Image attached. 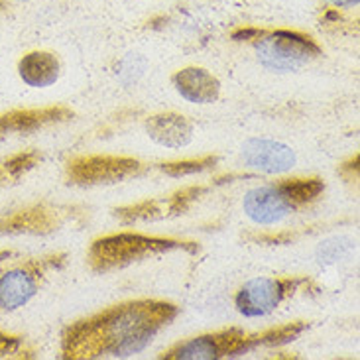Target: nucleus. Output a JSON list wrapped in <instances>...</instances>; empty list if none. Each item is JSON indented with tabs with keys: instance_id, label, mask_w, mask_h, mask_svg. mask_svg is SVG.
<instances>
[{
	"instance_id": "16",
	"label": "nucleus",
	"mask_w": 360,
	"mask_h": 360,
	"mask_svg": "<svg viewBox=\"0 0 360 360\" xmlns=\"http://www.w3.org/2000/svg\"><path fill=\"white\" fill-rule=\"evenodd\" d=\"M285 193L290 195L293 205L300 209L303 205L313 203L319 195L325 191V184L319 177H295V179H283L282 181Z\"/></svg>"
},
{
	"instance_id": "1",
	"label": "nucleus",
	"mask_w": 360,
	"mask_h": 360,
	"mask_svg": "<svg viewBox=\"0 0 360 360\" xmlns=\"http://www.w3.org/2000/svg\"><path fill=\"white\" fill-rule=\"evenodd\" d=\"M177 311L174 303L160 300H136L108 307L68 327L61 354L68 360L132 356L144 351L148 342L176 319Z\"/></svg>"
},
{
	"instance_id": "10",
	"label": "nucleus",
	"mask_w": 360,
	"mask_h": 360,
	"mask_svg": "<svg viewBox=\"0 0 360 360\" xmlns=\"http://www.w3.org/2000/svg\"><path fill=\"white\" fill-rule=\"evenodd\" d=\"M73 118V110L68 107H44V108H18L0 115V136L12 132H34L38 128L51 127L59 122H68Z\"/></svg>"
},
{
	"instance_id": "18",
	"label": "nucleus",
	"mask_w": 360,
	"mask_h": 360,
	"mask_svg": "<svg viewBox=\"0 0 360 360\" xmlns=\"http://www.w3.org/2000/svg\"><path fill=\"white\" fill-rule=\"evenodd\" d=\"M209 191L207 185H191V187H185L181 191H176L169 199H166L167 203V213L169 214H181L185 213L191 205Z\"/></svg>"
},
{
	"instance_id": "24",
	"label": "nucleus",
	"mask_w": 360,
	"mask_h": 360,
	"mask_svg": "<svg viewBox=\"0 0 360 360\" xmlns=\"http://www.w3.org/2000/svg\"><path fill=\"white\" fill-rule=\"evenodd\" d=\"M333 4H337V6H351V4H356L359 0H329Z\"/></svg>"
},
{
	"instance_id": "9",
	"label": "nucleus",
	"mask_w": 360,
	"mask_h": 360,
	"mask_svg": "<svg viewBox=\"0 0 360 360\" xmlns=\"http://www.w3.org/2000/svg\"><path fill=\"white\" fill-rule=\"evenodd\" d=\"M61 223L59 213L48 205H32L0 217V236L12 234H49Z\"/></svg>"
},
{
	"instance_id": "14",
	"label": "nucleus",
	"mask_w": 360,
	"mask_h": 360,
	"mask_svg": "<svg viewBox=\"0 0 360 360\" xmlns=\"http://www.w3.org/2000/svg\"><path fill=\"white\" fill-rule=\"evenodd\" d=\"M18 73L30 87H49L59 79V61L48 51H32L20 59Z\"/></svg>"
},
{
	"instance_id": "5",
	"label": "nucleus",
	"mask_w": 360,
	"mask_h": 360,
	"mask_svg": "<svg viewBox=\"0 0 360 360\" xmlns=\"http://www.w3.org/2000/svg\"><path fill=\"white\" fill-rule=\"evenodd\" d=\"M303 285H309L307 278H256L238 290L234 303L244 317H266Z\"/></svg>"
},
{
	"instance_id": "6",
	"label": "nucleus",
	"mask_w": 360,
	"mask_h": 360,
	"mask_svg": "<svg viewBox=\"0 0 360 360\" xmlns=\"http://www.w3.org/2000/svg\"><path fill=\"white\" fill-rule=\"evenodd\" d=\"M144 164L128 156H79L68 164L65 176L73 185L118 184L144 174Z\"/></svg>"
},
{
	"instance_id": "22",
	"label": "nucleus",
	"mask_w": 360,
	"mask_h": 360,
	"mask_svg": "<svg viewBox=\"0 0 360 360\" xmlns=\"http://www.w3.org/2000/svg\"><path fill=\"white\" fill-rule=\"evenodd\" d=\"M359 154L354 158H351L347 164H342L341 167H339V174H341L347 181H356L359 179Z\"/></svg>"
},
{
	"instance_id": "2",
	"label": "nucleus",
	"mask_w": 360,
	"mask_h": 360,
	"mask_svg": "<svg viewBox=\"0 0 360 360\" xmlns=\"http://www.w3.org/2000/svg\"><path fill=\"white\" fill-rule=\"evenodd\" d=\"M185 248L189 252L197 250L195 243H185L166 236H148L140 233H117L101 236L89 248V266L95 272H108L156 254L172 252Z\"/></svg>"
},
{
	"instance_id": "23",
	"label": "nucleus",
	"mask_w": 360,
	"mask_h": 360,
	"mask_svg": "<svg viewBox=\"0 0 360 360\" xmlns=\"http://www.w3.org/2000/svg\"><path fill=\"white\" fill-rule=\"evenodd\" d=\"M264 32L262 30H254V28H246V30H236L233 34V39H246V41H250V39H258L262 36Z\"/></svg>"
},
{
	"instance_id": "25",
	"label": "nucleus",
	"mask_w": 360,
	"mask_h": 360,
	"mask_svg": "<svg viewBox=\"0 0 360 360\" xmlns=\"http://www.w3.org/2000/svg\"><path fill=\"white\" fill-rule=\"evenodd\" d=\"M8 179H10L8 172H6V167L2 166V167H0V185H2V184H6V181H8Z\"/></svg>"
},
{
	"instance_id": "12",
	"label": "nucleus",
	"mask_w": 360,
	"mask_h": 360,
	"mask_svg": "<svg viewBox=\"0 0 360 360\" xmlns=\"http://www.w3.org/2000/svg\"><path fill=\"white\" fill-rule=\"evenodd\" d=\"M176 91L189 103L209 105L221 95V83L203 68H185L172 77Z\"/></svg>"
},
{
	"instance_id": "3",
	"label": "nucleus",
	"mask_w": 360,
	"mask_h": 360,
	"mask_svg": "<svg viewBox=\"0 0 360 360\" xmlns=\"http://www.w3.org/2000/svg\"><path fill=\"white\" fill-rule=\"evenodd\" d=\"M256 347H268L266 331L244 333L238 329L207 333L189 341L177 342L160 359L166 360H217L226 356H238Z\"/></svg>"
},
{
	"instance_id": "26",
	"label": "nucleus",
	"mask_w": 360,
	"mask_h": 360,
	"mask_svg": "<svg viewBox=\"0 0 360 360\" xmlns=\"http://www.w3.org/2000/svg\"><path fill=\"white\" fill-rule=\"evenodd\" d=\"M10 256H12V252H10V250H4V252H0V262H2V260H8Z\"/></svg>"
},
{
	"instance_id": "19",
	"label": "nucleus",
	"mask_w": 360,
	"mask_h": 360,
	"mask_svg": "<svg viewBox=\"0 0 360 360\" xmlns=\"http://www.w3.org/2000/svg\"><path fill=\"white\" fill-rule=\"evenodd\" d=\"M41 156H39L38 152H22V154H16V156H12L10 160H6L2 166L6 167V172H8L10 179H16L22 174H26L28 169L38 164Z\"/></svg>"
},
{
	"instance_id": "20",
	"label": "nucleus",
	"mask_w": 360,
	"mask_h": 360,
	"mask_svg": "<svg viewBox=\"0 0 360 360\" xmlns=\"http://www.w3.org/2000/svg\"><path fill=\"white\" fill-rule=\"evenodd\" d=\"M248 240L258 244H288L295 238L293 233H254L246 234Z\"/></svg>"
},
{
	"instance_id": "17",
	"label": "nucleus",
	"mask_w": 360,
	"mask_h": 360,
	"mask_svg": "<svg viewBox=\"0 0 360 360\" xmlns=\"http://www.w3.org/2000/svg\"><path fill=\"white\" fill-rule=\"evenodd\" d=\"M219 162L217 156H201L191 158V160H179V162H167V164H160V169L172 177H185L193 176V174H201L205 169L213 167Z\"/></svg>"
},
{
	"instance_id": "8",
	"label": "nucleus",
	"mask_w": 360,
	"mask_h": 360,
	"mask_svg": "<svg viewBox=\"0 0 360 360\" xmlns=\"http://www.w3.org/2000/svg\"><path fill=\"white\" fill-rule=\"evenodd\" d=\"M243 158L246 166L264 174H283L295 166V152L282 142L252 138L244 142Z\"/></svg>"
},
{
	"instance_id": "15",
	"label": "nucleus",
	"mask_w": 360,
	"mask_h": 360,
	"mask_svg": "<svg viewBox=\"0 0 360 360\" xmlns=\"http://www.w3.org/2000/svg\"><path fill=\"white\" fill-rule=\"evenodd\" d=\"M115 217L122 223H136V221H158L169 217L166 199H146L136 205H127L115 209Z\"/></svg>"
},
{
	"instance_id": "13",
	"label": "nucleus",
	"mask_w": 360,
	"mask_h": 360,
	"mask_svg": "<svg viewBox=\"0 0 360 360\" xmlns=\"http://www.w3.org/2000/svg\"><path fill=\"white\" fill-rule=\"evenodd\" d=\"M146 132L160 146L184 148L193 140V122L177 112H162L148 118Z\"/></svg>"
},
{
	"instance_id": "11",
	"label": "nucleus",
	"mask_w": 360,
	"mask_h": 360,
	"mask_svg": "<svg viewBox=\"0 0 360 360\" xmlns=\"http://www.w3.org/2000/svg\"><path fill=\"white\" fill-rule=\"evenodd\" d=\"M38 276L36 264L0 274V309L14 311L24 307L38 293Z\"/></svg>"
},
{
	"instance_id": "21",
	"label": "nucleus",
	"mask_w": 360,
	"mask_h": 360,
	"mask_svg": "<svg viewBox=\"0 0 360 360\" xmlns=\"http://www.w3.org/2000/svg\"><path fill=\"white\" fill-rule=\"evenodd\" d=\"M18 349H20L18 337H12V335H6V333L0 331V359L14 354Z\"/></svg>"
},
{
	"instance_id": "4",
	"label": "nucleus",
	"mask_w": 360,
	"mask_h": 360,
	"mask_svg": "<svg viewBox=\"0 0 360 360\" xmlns=\"http://www.w3.org/2000/svg\"><path fill=\"white\" fill-rule=\"evenodd\" d=\"M256 51L262 65L274 71H293L321 56V48L311 36L292 30L262 34L256 39Z\"/></svg>"
},
{
	"instance_id": "7",
	"label": "nucleus",
	"mask_w": 360,
	"mask_h": 360,
	"mask_svg": "<svg viewBox=\"0 0 360 360\" xmlns=\"http://www.w3.org/2000/svg\"><path fill=\"white\" fill-rule=\"evenodd\" d=\"M244 213L256 224H276L283 217L295 211L290 195L285 193L282 181L274 185H262L248 191L244 197Z\"/></svg>"
}]
</instances>
